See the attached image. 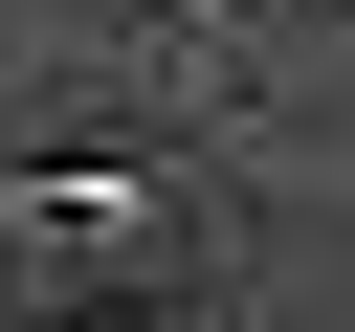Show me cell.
Wrapping results in <instances>:
<instances>
[{"label":"cell","instance_id":"6da1fadb","mask_svg":"<svg viewBox=\"0 0 355 332\" xmlns=\"http://www.w3.org/2000/svg\"><path fill=\"white\" fill-rule=\"evenodd\" d=\"M200 288V199L155 155H22L0 177V332L22 310H178Z\"/></svg>","mask_w":355,"mask_h":332},{"label":"cell","instance_id":"7a4b0ae2","mask_svg":"<svg viewBox=\"0 0 355 332\" xmlns=\"http://www.w3.org/2000/svg\"><path fill=\"white\" fill-rule=\"evenodd\" d=\"M22 332H178V310H22Z\"/></svg>","mask_w":355,"mask_h":332}]
</instances>
